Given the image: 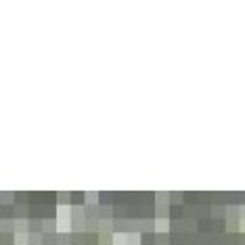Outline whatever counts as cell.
<instances>
[{
    "label": "cell",
    "mask_w": 245,
    "mask_h": 245,
    "mask_svg": "<svg viewBox=\"0 0 245 245\" xmlns=\"http://www.w3.org/2000/svg\"><path fill=\"white\" fill-rule=\"evenodd\" d=\"M28 241H29L28 232L19 231V232H17V235H15V245H23V243H28Z\"/></svg>",
    "instance_id": "cell-5"
},
{
    "label": "cell",
    "mask_w": 245,
    "mask_h": 245,
    "mask_svg": "<svg viewBox=\"0 0 245 245\" xmlns=\"http://www.w3.org/2000/svg\"><path fill=\"white\" fill-rule=\"evenodd\" d=\"M241 231L245 232V218H243V220H241Z\"/></svg>",
    "instance_id": "cell-7"
},
{
    "label": "cell",
    "mask_w": 245,
    "mask_h": 245,
    "mask_svg": "<svg viewBox=\"0 0 245 245\" xmlns=\"http://www.w3.org/2000/svg\"><path fill=\"white\" fill-rule=\"evenodd\" d=\"M69 228H71V220L57 218V231H59V232H69Z\"/></svg>",
    "instance_id": "cell-2"
},
{
    "label": "cell",
    "mask_w": 245,
    "mask_h": 245,
    "mask_svg": "<svg viewBox=\"0 0 245 245\" xmlns=\"http://www.w3.org/2000/svg\"><path fill=\"white\" fill-rule=\"evenodd\" d=\"M111 241H113V245H126L128 243V235L126 232H113Z\"/></svg>",
    "instance_id": "cell-3"
},
{
    "label": "cell",
    "mask_w": 245,
    "mask_h": 245,
    "mask_svg": "<svg viewBox=\"0 0 245 245\" xmlns=\"http://www.w3.org/2000/svg\"><path fill=\"white\" fill-rule=\"evenodd\" d=\"M71 208L69 205H59L57 208V218H65V220H71Z\"/></svg>",
    "instance_id": "cell-1"
},
{
    "label": "cell",
    "mask_w": 245,
    "mask_h": 245,
    "mask_svg": "<svg viewBox=\"0 0 245 245\" xmlns=\"http://www.w3.org/2000/svg\"><path fill=\"white\" fill-rule=\"evenodd\" d=\"M97 199H98L97 193H86V201L88 203H97Z\"/></svg>",
    "instance_id": "cell-6"
},
{
    "label": "cell",
    "mask_w": 245,
    "mask_h": 245,
    "mask_svg": "<svg viewBox=\"0 0 245 245\" xmlns=\"http://www.w3.org/2000/svg\"><path fill=\"white\" fill-rule=\"evenodd\" d=\"M155 228H157V232H166L170 228V222L166 220V218H157V222H155Z\"/></svg>",
    "instance_id": "cell-4"
}]
</instances>
